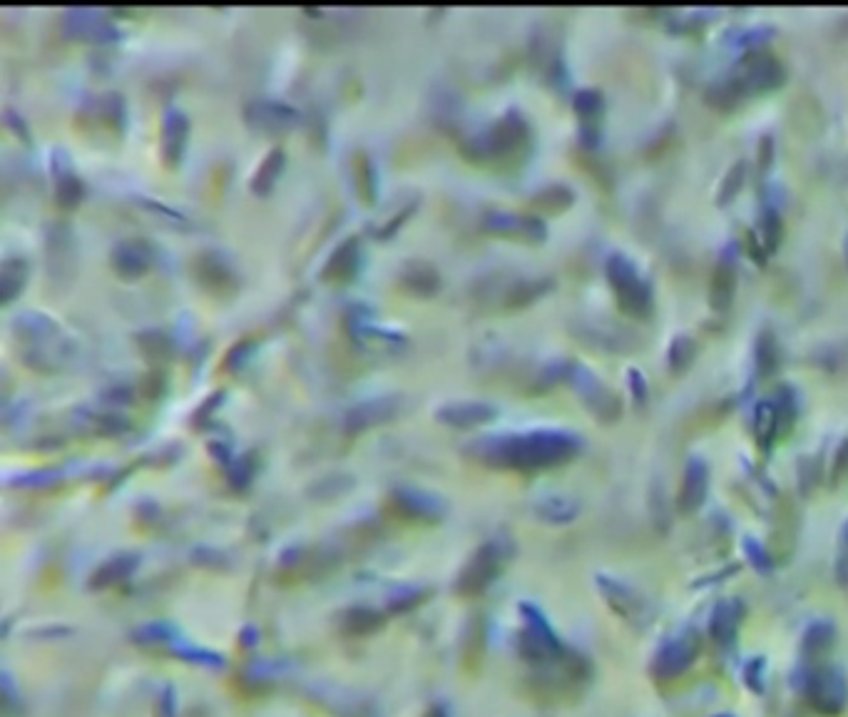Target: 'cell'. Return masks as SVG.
Wrapping results in <instances>:
<instances>
[{
  "instance_id": "obj_17",
  "label": "cell",
  "mask_w": 848,
  "mask_h": 717,
  "mask_svg": "<svg viewBox=\"0 0 848 717\" xmlns=\"http://www.w3.org/2000/svg\"><path fill=\"white\" fill-rule=\"evenodd\" d=\"M187 135H189L187 113L185 110L175 108V105H170V108L165 110V115H162V137H160L162 160H165L167 167H177L182 162Z\"/></svg>"
},
{
  "instance_id": "obj_23",
  "label": "cell",
  "mask_w": 848,
  "mask_h": 717,
  "mask_svg": "<svg viewBox=\"0 0 848 717\" xmlns=\"http://www.w3.org/2000/svg\"><path fill=\"white\" fill-rule=\"evenodd\" d=\"M436 416L443 424L475 426L493 419L495 406L485 404V401H448L441 409H436Z\"/></svg>"
},
{
  "instance_id": "obj_12",
  "label": "cell",
  "mask_w": 848,
  "mask_h": 717,
  "mask_svg": "<svg viewBox=\"0 0 848 717\" xmlns=\"http://www.w3.org/2000/svg\"><path fill=\"white\" fill-rule=\"evenodd\" d=\"M50 177H53L55 202L63 210H73L83 202L85 197V182L75 170L73 160H70L65 147H53L50 150Z\"/></svg>"
},
{
  "instance_id": "obj_30",
  "label": "cell",
  "mask_w": 848,
  "mask_h": 717,
  "mask_svg": "<svg viewBox=\"0 0 848 717\" xmlns=\"http://www.w3.org/2000/svg\"><path fill=\"white\" fill-rule=\"evenodd\" d=\"M602 110H605V103H602V95L597 90H580L575 95V113L582 127H587V132H590V127L600 125Z\"/></svg>"
},
{
  "instance_id": "obj_13",
  "label": "cell",
  "mask_w": 848,
  "mask_h": 717,
  "mask_svg": "<svg viewBox=\"0 0 848 717\" xmlns=\"http://www.w3.org/2000/svg\"><path fill=\"white\" fill-rule=\"evenodd\" d=\"M789 389H781L779 396L771 399H761L754 411V434L761 446H771L776 436L784 429V419H791L796 414L794 399H791Z\"/></svg>"
},
{
  "instance_id": "obj_46",
  "label": "cell",
  "mask_w": 848,
  "mask_h": 717,
  "mask_svg": "<svg viewBox=\"0 0 848 717\" xmlns=\"http://www.w3.org/2000/svg\"><path fill=\"white\" fill-rule=\"evenodd\" d=\"M846 254H848V239H846Z\"/></svg>"
},
{
  "instance_id": "obj_40",
  "label": "cell",
  "mask_w": 848,
  "mask_h": 717,
  "mask_svg": "<svg viewBox=\"0 0 848 717\" xmlns=\"http://www.w3.org/2000/svg\"><path fill=\"white\" fill-rule=\"evenodd\" d=\"M254 347H257V342H254V339H239V342L234 344V347L229 349L227 354H224L222 366L227 371H237L239 366H242L244 361H247L249 354L254 352Z\"/></svg>"
},
{
  "instance_id": "obj_34",
  "label": "cell",
  "mask_w": 848,
  "mask_h": 717,
  "mask_svg": "<svg viewBox=\"0 0 848 717\" xmlns=\"http://www.w3.org/2000/svg\"><path fill=\"white\" fill-rule=\"evenodd\" d=\"M354 170H356V190L361 192L366 202H374L376 197V172L371 160L366 157V152H356L354 157Z\"/></svg>"
},
{
  "instance_id": "obj_16",
  "label": "cell",
  "mask_w": 848,
  "mask_h": 717,
  "mask_svg": "<svg viewBox=\"0 0 848 717\" xmlns=\"http://www.w3.org/2000/svg\"><path fill=\"white\" fill-rule=\"evenodd\" d=\"M744 623V603L739 598H722L709 613V638L722 648L737 640Z\"/></svg>"
},
{
  "instance_id": "obj_43",
  "label": "cell",
  "mask_w": 848,
  "mask_h": 717,
  "mask_svg": "<svg viewBox=\"0 0 848 717\" xmlns=\"http://www.w3.org/2000/svg\"><path fill=\"white\" fill-rule=\"evenodd\" d=\"M627 376H630V386H632V396H635L637 404H645L647 396H650V389H647V381L642 379V374L637 369L627 371Z\"/></svg>"
},
{
  "instance_id": "obj_5",
  "label": "cell",
  "mask_w": 848,
  "mask_h": 717,
  "mask_svg": "<svg viewBox=\"0 0 848 717\" xmlns=\"http://www.w3.org/2000/svg\"><path fill=\"white\" fill-rule=\"evenodd\" d=\"M530 142V127L528 120L518 113V110H508L500 115L493 125L478 137H473V157H513L520 155L525 145Z\"/></svg>"
},
{
  "instance_id": "obj_29",
  "label": "cell",
  "mask_w": 848,
  "mask_h": 717,
  "mask_svg": "<svg viewBox=\"0 0 848 717\" xmlns=\"http://www.w3.org/2000/svg\"><path fill=\"white\" fill-rule=\"evenodd\" d=\"M70 239L73 237H70L68 225H55L48 235V242L58 247V252L48 254V267L55 279L58 277L65 279V264H68V267L73 264V242H70Z\"/></svg>"
},
{
  "instance_id": "obj_42",
  "label": "cell",
  "mask_w": 848,
  "mask_h": 717,
  "mask_svg": "<svg viewBox=\"0 0 848 717\" xmlns=\"http://www.w3.org/2000/svg\"><path fill=\"white\" fill-rule=\"evenodd\" d=\"M764 675H766V663H764V658H759V655H756V658H752L747 665H744V683H747L749 688L754 690V693H761V690H764V685H766Z\"/></svg>"
},
{
  "instance_id": "obj_6",
  "label": "cell",
  "mask_w": 848,
  "mask_h": 717,
  "mask_svg": "<svg viewBox=\"0 0 848 717\" xmlns=\"http://www.w3.org/2000/svg\"><path fill=\"white\" fill-rule=\"evenodd\" d=\"M804 695L811 708L824 717H836L848 708V678L836 665H814L806 670Z\"/></svg>"
},
{
  "instance_id": "obj_45",
  "label": "cell",
  "mask_w": 848,
  "mask_h": 717,
  "mask_svg": "<svg viewBox=\"0 0 848 717\" xmlns=\"http://www.w3.org/2000/svg\"><path fill=\"white\" fill-rule=\"evenodd\" d=\"M714 717H734L732 713H719V715H714Z\"/></svg>"
},
{
  "instance_id": "obj_36",
  "label": "cell",
  "mask_w": 848,
  "mask_h": 717,
  "mask_svg": "<svg viewBox=\"0 0 848 717\" xmlns=\"http://www.w3.org/2000/svg\"><path fill=\"white\" fill-rule=\"evenodd\" d=\"M744 548V556H747V561L752 563V568L756 573H771V568H774V561H771L769 551H766L764 543L756 541L754 536H747L742 541Z\"/></svg>"
},
{
  "instance_id": "obj_35",
  "label": "cell",
  "mask_w": 848,
  "mask_h": 717,
  "mask_svg": "<svg viewBox=\"0 0 848 717\" xmlns=\"http://www.w3.org/2000/svg\"><path fill=\"white\" fill-rule=\"evenodd\" d=\"M533 205L543 212H563L572 205V192L565 185H553L533 197Z\"/></svg>"
},
{
  "instance_id": "obj_2",
  "label": "cell",
  "mask_w": 848,
  "mask_h": 717,
  "mask_svg": "<svg viewBox=\"0 0 848 717\" xmlns=\"http://www.w3.org/2000/svg\"><path fill=\"white\" fill-rule=\"evenodd\" d=\"M485 451L495 461L518 469H543L563 464L580 449V436L567 429H530L523 434L485 436Z\"/></svg>"
},
{
  "instance_id": "obj_22",
  "label": "cell",
  "mask_w": 848,
  "mask_h": 717,
  "mask_svg": "<svg viewBox=\"0 0 848 717\" xmlns=\"http://www.w3.org/2000/svg\"><path fill=\"white\" fill-rule=\"evenodd\" d=\"M83 118L95 120L97 125L110 127L112 132H122L125 127V98L120 93H102L88 100L83 108Z\"/></svg>"
},
{
  "instance_id": "obj_18",
  "label": "cell",
  "mask_w": 848,
  "mask_h": 717,
  "mask_svg": "<svg viewBox=\"0 0 848 717\" xmlns=\"http://www.w3.org/2000/svg\"><path fill=\"white\" fill-rule=\"evenodd\" d=\"M361 257H364L361 239L346 237L344 242H341L339 247L329 254V259H326L324 269H321V279H324V282H336V284L351 282V279L356 277V272L361 269V262H364Z\"/></svg>"
},
{
  "instance_id": "obj_1",
  "label": "cell",
  "mask_w": 848,
  "mask_h": 717,
  "mask_svg": "<svg viewBox=\"0 0 848 717\" xmlns=\"http://www.w3.org/2000/svg\"><path fill=\"white\" fill-rule=\"evenodd\" d=\"M13 337L18 342L20 359L25 366L43 374H58L73 364L78 347L73 337L63 329V324L55 322L48 312L40 309H23L13 317Z\"/></svg>"
},
{
  "instance_id": "obj_38",
  "label": "cell",
  "mask_w": 848,
  "mask_h": 717,
  "mask_svg": "<svg viewBox=\"0 0 848 717\" xmlns=\"http://www.w3.org/2000/svg\"><path fill=\"white\" fill-rule=\"evenodd\" d=\"M137 205H142V207H145V210H150L152 215L162 217V220H165L167 225L182 227V230H185V227H189V220H187L185 215H182V212L172 210V207L162 205V202L152 200V197H137Z\"/></svg>"
},
{
  "instance_id": "obj_10",
  "label": "cell",
  "mask_w": 848,
  "mask_h": 717,
  "mask_svg": "<svg viewBox=\"0 0 848 717\" xmlns=\"http://www.w3.org/2000/svg\"><path fill=\"white\" fill-rule=\"evenodd\" d=\"M697 655L699 643L694 635H674V638L664 640L660 648H657L650 670L657 680H674L692 668Z\"/></svg>"
},
{
  "instance_id": "obj_32",
  "label": "cell",
  "mask_w": 848,
  "mask_h": 717,
  "mask_svg": "<svg viewBox=\"0 0 848 717\" xmlns=\"http://www.w3.org/2000/svg\"><path fill=\"white\" fill-rule=\"evenodd\" d=\"M137 347L142 349L147 359L160 361L172 354V339L165 332H160V329H147V332L137 334Z\"/></svg>"
},
{
  "instance_id": "obj_26",
  "label": "cell",
  "mask_w": 848,
  "mask_h": 717,
  "mask_svg": "<svg viewBox=\"0 0 848 717\" xmlns=\"http://www.w3.org/2000/svg\"><path fill=\"white\" fill-rule=\"evenodd\" d=\"M284 147H272V150L264 155V160L259 162V167L254 170L252 182H249V187H252L254 195H269V192L274 190V185H277L279 175H282L284 170Z\"/></svg>"
},
{
  "instance_id": "obj_19",
  "label": "cell",
  "mask_w": 848,
  "mask_h": 717,
  "mask_svg": "<svg viewBox=\"0 0 848 717\" xmlns=\"http://www.w3.org/2000/svg\"><path fill=\"white\" fill-rule=\"evenodd\" d=\"M709 493V466L704 459L692 456L684 466L682 488H679V511L694 513L704 506Z\"/></svg>"
},
{
  "instance_id": "obj_7",
  "label": "cell",
  "mask_w": 848,
  "mask_h": 717,
  "mask_svg": "<svg viewBox=\"0 0 848 717\" xmlns=\"http://www.w3.org/2000/svg\"><path fill=\"white\" fill-rule=\"evenodd\" d=\"M597 588H600L605 603L615 610L617 618L625 620L635 630L650 628L652 620H655V610L637 588L615 576H597Z\"/></svg>"
},
{
  "instance_id": "obj_14",
  "label": "cell",
  "mask_w": 848,
  "mask_h": 717,
  "mask_svg": "<svg viewBox=\"0 0 848 717\" xmlns=\"http://www.w3.org/2000/svg\"><path fill=\"white\" fill-rule=\"evenodd\" d=\"M480 227L490 235L500 237H520L530 239V242H543L548 230H545L543 220L528 215H518L510 210H485L480 217Z\"/></svg>"
},
{
  "instance_id": "obj_33",
  "label": "cell",
  "mask_w": 848,
  "mask_h": 717,
  "mask_svg": "<svg viewBox=\"0 0 848 717\" xmlns=\"http://www.w3.org/2000/svg\"><path fill=\"white\" fill-rule=\"evenodd\" d=\"M694 354H697V344H694V339L679 334V337H674L672 344H669V352H667L669 369H672L674 374H679V371H684L689 364H692Z\"/></svg>"
},
{
  "instance_id": "obj_4",
  "label": "cell",
  "mask_w": 848,
  "mask_h": 717,
  "mask_svg": "<svg viewBox=\"0 0 848 717\" xmlns=\"http://www.w3.org/2000/svg\"><path fill=\"white\" fill-rule=\"evenodd\" d=\"M605 272H607V282H610L622 312L637 319L650 317L652 307H655V299H652V284L647 282L645 274L635 267V262H632L630 257H625V254L615 252L607 257Z\"/></svg>"
},
{
  "instance_id": "obj_44",
  "label": "cell",
  "mask_w": 848,
  "mask_h": 717,
  "mask_svg": "<svg viewBox=\"0 0 848 717\" xmlns=\"http://www.w3.org/2000/svg\"><path fill=\"white\" fill-rule=\"evenodd\" d=\"M5 122H8V127H13L15 135L23 137V142H30V135H28V130H25L23 118H20V115H15L10 108H5Z\"/></svg>"
},
{
  "instance_id": "obj_9",
  "label": "cell",
  "mask_w": 848,
  "mask_h": 717,
  "mask_svg": "<svg viewBox=\"0 0 848 717\" xmlns=\"http://www.w3.org/2000/svg\"><path fill=\"white\" fill-rule=\"evenodd\" d=\"M567 379H570L572 389L582 396L587 409L600 421H610L620 414V399H617L615 391L607 389L587 366L570 364L567 366Z\"/></svg>"
},
{
  "instance_id": "obj_37",
  "label": "cell",
  "mask_w": 848,
  "mask_h": 717,
  "mask_svg": "<svg viewBox=\"0 0 848 717\" xmlns=\"http://www.w3.org/2000/svg\"><path fill=\"white\" fill-rule=\"evenodd\" d=\"M781 235H784V227H781L779 215H776L774 210H766L764 220H761V244H764L766 254L774 252L776 247H779Z\"/></svg>"
},
{
  "instance_id": "obj_25",
  "label": "cell",
  "mask_w": 848,
  "mask_h": 717,
  "mask_svg": "<svg viewBox=\"0 0 848 717\" xmlns=\"http://www.w3.org/2000/svg\"><path fill=\"white\" fill-rule=\"evenodd\" d=\"M836 645V628L829 623V620H816V623H811L809 628H806L804 640H801V653H804V660H809V663H816V660L826 658V655L834 650Z\"/></svg>"
},
{
  "instance_id": "obj_31",
  "label": "cell",
  "mask_w": 848,
  "mask_h": 717,
  "mask_svg": "<svg viewBox=\"0 0 848 717\" xmlns=\"http://www.w3.org/2000/svg\"><path fill=\"white\" fill-rule=\"evenodd\" d=\"M577 513H580V503L567 496H548L540 503V516H543L545 521L567 523L572 521Z\"/></svg>"
},
{
  "instance_id": "obj_21",
  "label": "cell",
  "mask_w": 848,
  "mask_h": 717,
  "mask_svg": "<svg viewBox=\"0 0 848 717\" xmlns=\"http://www.w3.org/2000/svg\"><path fill=\"white\" fill-rule=\"evenodd\" d=\"M398 282L413 297H433L441 289V272L426 259H408L398 272Z\"/></svg>"
},
{
  "instance_id": "obj_3",
  "label": "cell",
  "mask_w": 848,
  "mask_h": 717,
  "mask_svg": "<svg viewBox=\"0 0 848 717\" xmlns=\"http://www.w3.org/2000/svg\"><path fill=\"white\" fill-rule=\"evenodd\" d=\"M781 83H784V68L779 65V60L766 53H749L727 80L714 85L709 98L719 108H734L752 95L779 88Z\"/></svg>"
},
{
  "instance_id": "obj_28",
  "label": "cell",
  "mask_w": 848,
  "mask_h": 717,
  "mask_svg": "<svg viewBox=\"0 0 848 717\" xmlns=\"http://www.w3.org/2000/svg\"><path fill=\"white\" fill-rule=\"evenodd\" d=\"M30 267L23 257H8L0 264V294H3V304H10L28 284Z\"/></svg>"
},
{
  "instance_id": "obj_20",
  "label": "cell",
  "mask_w": 848,
  "mask_h": 717,
  "mask_svg": "<svg viewBox=\"0 0 848 717\" xmlns=\"http://www.w3.org/2000/svg\"><path fill=\"white\" fill-rule=\"evenodd\" d=\"M194 269H197V282L202 284L207 292L224 294V292H232V289L237 287V274H234L232 264H229L222 254L217 252L199 254L197 262H194Z\"/></svg>"
},
{
  "instance_id": "obj_41",
  "label": "cell",
  "mask_w": 848,
  "mask_h": 717,
  "mask_svg": "<svg viewBox=\"0 0 848 717\" xmlns=\"http://www.w3.org/2000/svg\"><path fill=\"white\" fill-rule=\"evenodd\" d=\"M836 581L848 588V521L841 526L839 546H836Z\"/></svg>"
},
{
  "instance_id": "obj_11",
  "label": "cell",
  "mask_w": 848,
  "mask_h": 717,
  "mask_svg": "<svg viewBox=\"0 0 848 717\" xmlns=\"http://www.w3.org/2000/svg\"><path fill=\"white\" fill-rule=\"evenodd\" d=\"M244 120H247L249 127H254V130L259 132L282 135V132L299 125L301 115L294 105L284 103V100L257 98L244 108Z\"/></svg>"
},
{
  "instance_id": "obj_15",
  "label": "cell",
  "mask_w": 848,
  "mask_h": 717,
  "mask_svg": "<svg viewBox=\"0 0 848 717\" xmlns=\"http://www.w3.org/2000/svg\"><path fill=\"white\" fill-rule=\"evenodd\" d=\"M152 262H155V249L147 239L140 237H127L112 247L110 252V264L120 277L125 279H137L142 274L150 272Z\"/></svg>"
},
{
  "instance_id": "obj_27",
  "label": "cell",
  "mask_w": 848,
  "mask_h": 717,
  "mask_svg": "<svg viewBox=\"0 0 848 717\" xmlns=\"http://www.w3.org/2000/svg\"><path fill=\"white\" fill-rule=\"evenodd\" d=\"M734 289H737V272H734V262H722L717 264L712 274V282H709V304L714 309H727L732 304Z\"/></svg>"
},
{
  "instance_id": "obj_24",
  "label": "cell",
  "mask_w": 848,
  "mask_h": 717,
  "mask_svg": "<svg viewBox=\"0 0 848 717\" xmlns=\"http://www.w3.org/2000/svg\"><path fill=\"white\" fill-rule=\"evenodd\" d=\"M398 409V396H374L369 401H361L354 409H349L346 414V426L351 431L366 429V426L378 424V421H386L388 416H393V411Z\"/></svg>"
},
{
  "instance_id": "obj_8",
  "label": "cell",
  "mask_w": 848,
  "mask_h": 717,
  "mask_svg": "<svg viewBox=\"0 0 848 717\" xmlns=\"http://www.w3.org/2000/svg\"><path fill=\"white\" fill-rule=\"evenodd\" d=\"M63 33L73 40H85V43H115L122 38L120 25L105 13L95 8H68L60 18Z\"/></svg>"
},
{
  "instance_id": "obj_39",
  "label": "cell",
  "mask_w": 848,
  "mask_h": 717,
  "mask_svg": "<svg viewBox=\"0 0 848 717\" xmlns=\"http://www.w3.org/2000/svg\"><path fill=\"white\" fill-rule=\"evenodd\" d=\"M756 361H759L761 371H774L779 366V347H776V339L769 332H764L756 344Z\"/></svg>"
}]
</instances>
